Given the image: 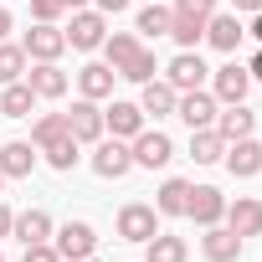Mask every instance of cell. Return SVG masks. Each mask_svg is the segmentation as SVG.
I'll list each match as a JSON object with an SVG mask.
<instances>
[{"label": "cell", "mask_w": 262, "mask_h": 262, "mask_svg": "<svg viewBox=\"0 0 262 262\" xmlns=\"http://www.w3.org/2000/svg\"><path fill=\"white\" fill-rule=\"evenodd\" d=\"M128 155H134V165H144V170H160V165L175 160V144H170V134H160V128H139V134L128 139Z\"/></svg>", "instance_id": "cell-1"}, {"label": "cell", "mask_w": 262, "mask_h": 262, "mask_svg": "<svg viewBox=\"0 0 262 262\" xmlns=\"http://www.w3.org/2000/svg\"><path fill=\"white\" fill-rule=\"evenodd\" d=\"M21 47H26V57H31V62H57V57L67 52V31H62L57 21H36V26L26 31V41H21Z\"/></svg>", "instance_id": "cell-2"}, {"label": "cell", "mask_w": 262, "mask_h": 262, "mask_svg": "<svg viewBox=\"0 0 262 262\" xmlns=\"http://www.w3.org/2000/svg\"><path fill=\"white\" fill-rule=\"evenodd\" d=\"M216 93H206V88H190V93H180L175 98V118L180 123H190V128H216Z\"/></svg>", "instance_id": "cell-3"}, {"label": "cell", "mask_w": 262, "mask_h": 262, "mask_svg": "<svg viewBox=\"0 0 262 262\" xmlns=\"http://www.w3.org/2000/svg\"><path fill=\"white\" fill-rule=\"evenodd\" d=\"M103 36H108V16L103 11H72V26H67V47H77V52H93V47H103Z\"/></svg>", "instance_id": "cell-4"}, {"label": "cell", "mask_w": 262, "mask_h": 262, "mask_svg": "<svg viewBox=\"0 0 262 262\" xmlns=\"http://www.w3.org/2000/svg\"><path fill=\"white\" fill-rule=\"evenodd\" d=\"M155 231H160V211H155V206L128 201V206L118 211V236H123V242H149Z\"/></svg>", "instance_id": "cell-5"}, {"label": "cell", "mask_w": 262, "mask_h": 262, "mask_svg": "<svg viewBox=\"0 0 262 262\" xmlns=\"http://www.w3.org/2000/svg\"><path fill=\"white\" fill-rule=\"evenodd\" d=\"M67 134H72L77 144H98V139H103V108H98L93 98H77V103H72V113H67Z\"/></svg>", "instance_id": "cell-6"}, {"label": "cell", "mask_w": 262, "mask_h": 262, "mask_svg": "<svg viewBox=\"0 0 262 262\" xmlns=\"http://www.w3.org/2000/svg\"><path fill=\"white\" fill-rule=\"evenodd\" d=\"M93 170H98L103 180H123L128 170H134V155H128L123 139H98V149H93Z\"/></svg>", "instance_id": "cell-7"}, {"label": "cell", "mask_w": 262, "mask_h": 262, "mask_svg": "<svg viewBox=\"0 0 262 262\" xmlns=\"http://www.w3.org/2000/svg\"><path fill=\"white\" fill-rule=\"evenodd\" d=\"M93 247H98V236H93L88 221H67V226L57 231V257H62V262H88Z\"/></svg>", "instance_id": "cell-8"}, {"label": "cell", "mask_w": 262, "mask_h": 262, "mask_svg": "<svg viewBox=\"0 0 262 262\" xmlns=\"http://www.w3.org/2000/svg\"><path fill=\"white\" fill-rule=\"evenodd\" d=\"M247 88H252V77H247L242 62H226V67H216V77H211L216 103H247Z\"/></svg>", "instance_id": "cell-9"}, {"label": "cell", "mask_w": 262, "mask_h": 262, "mask_svg": "<svg viewBox=\"0 0 262 262\" xmlns=\"http://www.w3.org/2000/svg\"><path fill=\"white\" fill-rule=\"evenodd\" d=\"M195 226H216L221 216H226V195L216 190V185H190V211H185Z\"/></svg>", "instance_id": "cell-10"}, {"label": "cell", "mask_w": 262, "mask_h": 262, "mask_svg": "<svg viewBox=\"0 0 262 262\" xmlns=\"http://www.w3.org/2000/svg\"><path fill=\"white\" fill-rule=\"evenodd\" d=\"M221 160H226V170H231L236 180H252V175L262 170V144H257L252 134H247V139H231Z\"/></svg>", "instance_id": "cell-11"}, {"label": "cell", "mask_w": 262, "mask_h": 262, "mask_svg": "<svg viewBox=\"0 0 262 262\" xmlns=\"http://www.w3.org/2000/svg\"><path fill=\"white\" fill-rule=\"evenodd\" d=\"M201 252H206V262H236V257H242V236H236L226 221H216V226H206Z\"/></svg>", "instance_id": "cell-12"}, {"label": "cell", "mask_w": 262, "mask_h": 262, "mask_svg": "<svg viewBox=\"0 0 262 262\" xmlns=\"http://www.w3.org/2000/svg\"><path fill=\"white\" fill-rule=\"evenodd\" d=\"M165 72H170L165 82H170L175 93H190V88H201V82H206V72H211V67L201 62V52H180V57H175Z\"/></svg>", "instance_id": "cell-13"}, {"label": "cell", "mask_w": 262, "mask_h": 262, "mask_svg": "<svg viewBox=\"0 0 262 262\" xmlns=\"http://www.w3.org/2000/svg\"><path fill=\"white\" fill-rule=\"evenodd\" d=\"M221 221H226V226L247 242V236H257V231H262V201H252V195L226 201V216H221Z\"/></svg>", "instance_id": "cell-14"}, {"label": "cell", "mask_w": 262, "mask_h": 262, "mask_svg": "<svg viewBox=\"0 0 262 262\" xmlns=\"http://www.w3.org/2000/svg\"><path fill=\"white\" fill-rule=\"evenodd\" d=\"M36 170V144L31 139H11L6 149H0V175L6 180H26Z\"/></svg>", "instance_id": "cell-15"}, {"label": "cell", "mask_w": 262, "mask_h": 262, "mask_svg": "<svg viewBox=\"0 0 262 262\" xmlns=\"http://www.w3.org/2000/svg\"><path fill=\"white\" fill-rule=\"evenodd\" d=\"M103 128H113V139H134L144 128V108L139 103H113V108H103Z\"/></svg>", "instance_id": "cell-16"}, {"label": "cell", "mask_w": 262, "mask_h": 262, "mask_svg": "<svg viewBox=\"0 0 262 262\" xmlns=\"http://www.w3.org/2000/svg\"><path fill=\"white\" fill-rule=\"evenodd\" d=\"M242 36H247V26L236 21V11H231V16H211V21H206V41H211L216 52H236V47H242Z\"/></svg>", "instance_id": "cell-17"}, {"label": "cell", "mask_w": 262, "mask_h": 262, "mask_svg": "<svg viewBox=\"0 0 262 262\" xmlns=\"http://www.w3.org/2000/svg\"><path fill=\"white\" fill-rule=\"evenodd\" d=\"M11 236H16L21 247H31V242H47V236H52V216H47L41 206H31V211H21V216L11 221Z\"/></svg>", "instance_id": "cell-18"}, {"label": "cell", "mask_w": 262, "mask_h": 262, "mask_svg": "<svg viewBox=\"0 0 262 262\" xmlns=\"http://www.w3.org/2000/svg\"><path fill=\"white\" fill-rule=\"evenodd\" d=\"M252 123H257V113L247 103H226V113H216V134L231 144V139H247L252 134Z\"/></svg>", "instance_id": "cell-19"}, {"label": "cell", "mask_w": 262, "mask_h": 262, "mask_svg": "<svg viewBox=\"0 0 262 262\" xmlns=\"http://www.w3.org/2000/svg\"><path fill=\"white\" fill-rule=\"evenodd\" d=\"M26 82H31L36 98H62V93H67V72H62L57 62H36V67L26 72Z\"/></svg>", "instance_id": "cell-20"}, {"label": "cell", "mask_w": 262, "mask_h": 262, "mask_svg": "<svg viewBox=\"0 0 262 262\" xmlns=\"http://www.w3.org/2000/svg\"><path fill=\"white\" fill-rule=\"evenodd\" d=\"M139 88H144V93H139V108H144V113H155V118H170V113H175V98H180V93H175L170 82L149 77V82H139Z\"/></svg>", "instance_id": "cell-21"}, {"label": "cell", "mask_w": 262, "mask_h": 262, "mask_svg": "<svg viewBox=\"0 0 262 262\" xmlns=\"http://www.w3.org/2000/svg\"><path fill=\"white\" fill-rule=\"evenodd\" d=\"M155 211H160V216H185V211H190V180L170 175V180L160 185V195H155Z\"/></svg>", "instance_id": "cell-22"}, {"label": "cell", "mask_w": 262, "mask_h": 262, "mask_svg": "<svg viewBox=\"0 0 262 262\" xmlns=\"http://www.w3.org/2000/svg\"><path fill=\"white\" fill-rule=\"evenodd\" d=\"M113 77H118V72H113L108 62H88V67L77 72V88H82V98H93V103H98V98H108V93H113Z\"/></svg>", "instance_id": "cell-23"}, {"label": "cell", "mask_w": 262, "mask_h": 262, "mask_svg": "<svg viewBox=\"0 0 262 262\" xmlns=\"http://www.w3.org/2000/svg\"><path fill=\"white\" fill-rule=\"evenodd\" d=\"M185 257H190L185 236H170V231H155V236L144 242V262H185Z\"/></svg>", "instance_id": "cell-24"}, {"label": "cell", "mask_w": 262, "mask_h": 262, "mask_svg": "<svg viewBox=\"0 0 262 262\" xmlns=\"http://www.w3.org/2000/svg\"><path fill=\"white\" fill-rule=\"evenodd\" d=\"M170 36H175L180 52H195V47L206 41V21H201V16H180V11H170Z\"/></svg>", "instance_id": "cell-25"}, {"label": "cell", "mask_w": 262, "mask_h": 262, "mask_svg": "<svg viewBox=\"0 0 262 262\" xmlns=\"http://www.w3.org/2000/svg\"><path fill=\"white\" fill-rule=\"evenodd\" d=\"M221 155H226V139L216 128H190V160L195 165H216Z\"/></svg>", "instance_id": "cell-26"}, {"label": "cell", "mask_w": 262, "mask_h": 262, "mask_svg": "<svg viewBox=\"0 0 262 262\" xmlns=\"http://www.w3.org/2000/svg\"><path fill=\"white\" fill-rule=\"evenodd\" d=\"M31 108H36V93H31V82L21 77V82H11L6 93H0V113L6 118H31Z\"/></svg>", "instance_id": "cell-27"}, {"label": "cell", "mask_w": 262, "mask_h": 262, "mask_svg": "<svg viewBox=\"0 0 262 262\" xmlns=\"http://www.w3.org/2000/svg\"><path fill=\"white\" fill-rule=\"evenodd\" d=\"M26 47H16V41H0V88H11V82H21L26 77Z\"/></svg>", "instance_id": "cell-28"}, {"label": "cell", "mask_w": 262, "mask_h": 262, "mask_svg": "<svg viewBox=\"0 0 262 262\" xmlns=\"http://www.w3.org/2000/svg\"><path fill=\"white\" fill-rule=\"evenodd\" d=\"M103 52H108V67L118 72L128 57L139 52V36H134V31H113V36H103Z\"/></svg>", "instance_id": "cell-29"}, {"label": "cell", "mask_w": 262, "mask_h": 262, "mask_svg": "<svg viewBox=\"0 0 262 262\" xmlns=\"http://www.w3.org/2000/svg\"><path fill=\"white\" fill-rule=\"evenodd\" d=\"M41 155H47V165H52V170H72V165H77V139H72V134H62V139L41 144Z\"/></svg>", "instance_id": "cell-30"}, {"label": "cell", "mask_w": 262, "mask_h": 262, "mask_svg": "<svg viewBox=\"0 0 262 262\" xmlns=\"http://www.w3.org/2000/svg\"><path fill=\"white\" fill-rule=\"evenodd\" d=\"M67 134V113H41L36 123H31V144L41 149V144H52V139H62Z\"/></svg>", "instance_id": "cell-31"}, {"label": "cell", "mask_w": 262, "mask_h": 262, "mask_svg": "<svg viewBox=\"0 0 262 262\" xmlns=\"http://www.w3.org/2000/svg\"><path fill=\"white\" fill-rule=\"evenodd\" d=\"M155 72H160V67H155V52H149V47H139L134 57H128V62L118 67V77H128V82H149Z\"/></svg>", "instance_id": "cell-32"}, {"label": "cell", "mask_w": 262, "mask_h": 262, "mask_svg": "<svg viewBox=\"0 0 262 262\" xmlns=\"http://www.w3.org/2000/svg\"><path fill=\"white\" fill-rule=\"evenodd\" d=\"M134 31H144V36H170V11L160 6V0H149V6L139 11V26Z\"/></svg>", "instance_id": "cell-33"}, {"label": "cell", "mask_w": 262, "mask_h": 262, "mask_svg": "<svg viewBox=\"0 0 262 262\" xmlns=\"http://www.w3.org/2000/svg\"><path fill=\"white\" fill-rule=\"evenodd\" d=\"M175 11H180V16H201V21H211V16H216V0H175Z\"/></svg>", "instance_id": "cell-34"}, {"label": "cell", "mask_w": 262, "mask_h": 262, "mask_svg": "<svg viewBox=\"0 0 262 262\" xmlns=\"http://www.w3.org/2000/svg\"><path fill=\"white\" fill-rule=\"evenodd\" d=\"M31 16H36V21H62L67 6H62V0H31Z\"/></svg>", "instance_id": "cell-35"}, {"label": "cell", "mask_w": 262, "mask_h": 262, "mask_svg": "<svg viewBox=\"0 0 262 262\" xmlns=\"http://www.w3.org/2000/svg\"><path fill=\"white\" fill-rule=\"evenodd\" d=\"M26 262H62V257H57L52 242H31V247H26Z\"/></svg>", "instance_id": "cell-36"}, {"label": "cell", "mask_w": 262, "mask_h": 262, "mask_svg": "<svg viewBox=\"0 0 262 262\" xmlns=\"http://www.w3.org/2000/svg\"><path fill=\"white\" fill-rule=\"evenodd\" d=\"M11 221H16V211H11L6 201H0V236H11Z\"/></svg>", "instance_id": "cell-37"}, {"label": "cell", "mask_w": 262, "mask_h": 262, "mask_svg": "<svg viewBox=\"0 0 262 262\" xmlns=\"http://www.w3.org/2000/svg\"><path fill=\"white\" fill-rule=\"evenodd\" d=\"M123 6H128V0H98V11H103V16H118Z\"/></svg>", "instance_id": "cell-38"}, {"label": "cell", "mask_w": 262, "mask_h": 262, "mask_svg": "<svg viewBox=\"0 0 262 262\" xmlns=\"http://www.w3.org/2000/svg\"><path fill=\"white\" fill-rule=\"evenodd\" d=\"M247 77H252V82H262V52H257V57L247 62Z\"/></svg>", "instance_id": "cell-39"}, {"label": "cell", "mask_w": 262, "mask_h": 262, "mask_svg": "<svg viewBox=\"0 0 262 262\" xmlns=\"http://www.w3.org/2000/svg\"><path fill=\"white\" fill-rule=\"evenodd\" d=\"M6 36H11V11L0 6V41H6Z\"/></svg>", "instance_id": "cell-40"}, {"label": "cell", "mask_w": 262, "mask_h": 262, "mask_svg": "<svg viewBox=\"0 0 262 262\" xmlns=\"http://www.w3.org/2000/svg\"><path fill=\"white\" fill-rule=\"evenodd\" d=\"M236 11H252V16H257V11H262V0H236Z\"/></svg>", "instance_id": "cell-41"}, {"label": "cell", "mask_w": 262, "mask_h": 262, "mask_svg": "<svg viewBox=\"0 0 262 262\" xmlns=\"http://www.w3.org/2000/svg\"><path fill=\"white\" fill-rule=\"evenodd\" d=\"M252 36H257V41H262V11H257V16H252Z\"/></svg>", "instance_id": "cell-42"}, {"label": "cell", "mask_w": 262, "mask_h": 262, "mask_svg": "<svg viewBox=\"0 0 262 262\" xmlns=\"http://www.w3.org/2000/svg\"><path fill=\"white\" fill-rule=\"evenodd\" d=\"M62 6H67V11H82V6H88V0H62Z\"/></svg>", "instance_id": "cell-43"}, {"label": "cell", "mask_w": 262, "mask_h": 262, "mask_svg": "<svg viewBox=\"0 0 262 262\" xmlns=\"http://www.w3.org/2000/svg\"><path fill=\"white\" fill-rule=\"evenodd\" d=\"M0 190H6V175H0Z\"/></svg>", "instance_id": "cell-44"}, {"label": "cell", "mask_w": 262, "mask_h": 262, "mask_svg": "<svg viewBox=\"0 0 262 262\" xmlns=\"http://www.w3.org/2000/svg\"><path fill=\"white\" fill-rule=\"evenodd\" d=\"M0 262H6V257H0Z\"/></svg>", "instance_id": "cell-45"}]
</instances>
